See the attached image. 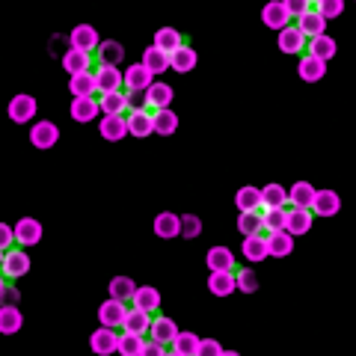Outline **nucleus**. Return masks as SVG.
<instances>
[{
  "mask_svg": "<svg viewBox=\"0 0 356 356\" xmlns=\"http://www.w3.org/2000/svg\"><path fill=\"white\" fill-rule=\"evenodd\" d=\"M98 131H102V137L107 143H119L128 137V116L125 113H102V119H98Z\"/></svg>",
  "mask_w": 356,
  "mask_h": 356,
  "instance_id": "nucleus-1",
  "label": "nucleus"
},
{
  "mask_svg": "<svg viewBox=\"0 0 356 356\" xmlns=\"http://www.w3.org/2000/svg\"><path fill=\"white\" fill-rule=\"evenodd\" d=\"M128 312H131V309L125 306V300L110 297V300H104V303H102V309H98V321H102L104 327H113V330H119V327H125Z\"/></svg>",
  "mask_w": 356,
  "mask_h": 356,
  "instance_id": "nucleus-2",
  "label": "nucleus"
},
{
  "mask_svg": "<svg viewBox=\"0 0 356 356\" xmlns=\"http://www.w3.org/2000/svg\"><path fill=\"white\" fill-rule=\"evenodd\" d=\"M36 98L27 95V92H21V95H13V102H9V119L15 122V125H27L30 119H36Z\"/></svg>",
  "mask_w": 356,
  "mask_h": 356,
  "instance_id": "nucleus-3",
  "label": "nucleus"
},
{
  "mask_svg": "<svg viewBox=\"0 0 356 356\" xmlns=\"http://www.w3.org/2000/svg\"><path fill=\"white\" fill-rule=\"evenodd\" d=\"M69 113L74 122H81V125H86V122H92L102 116V102H98L95 95H77L72 107H69Z\"/></svg>",
  "mask_w": 356,
  "mask_h": 356,
  "instance_id": "nucleus-4",
  "label": "nucleus"
},
{
  "mask_svg": "<svg viewBox=\"0 0 356 356\" xmlns=\"http://www.w3.org/2000/svg\"><path fill=\"white\" fill-rule=\"evenodd\" d=\"M119 336L122 332H116L113 327H98L92 332V339H89V348H92L98 356H110V353H119Z\"/></svg>",
  "mask_w": 356,
  "mask_h": 356,
  "instance_id": "nucleus-5",
  "label": "nucleus"
},
{
  "mask_svg": "<svg viewBox=\"0 0 356 356\" xmlns=\"http://www.w3.org/2000/svg\"><path fill=\"white\" fill-rule=\"evenodd\" d=\"M30 143L36 149H54L60 143V128L54 125V122H48V119H42V122H36V125L30 128Z\"/></svg>",
  "mask_w": 356,
  "mask_h": 356,
  "instance_id": "nucleus-6",
  "label": "nucleus"
},
{
  "mask_svg": "<svg viewBox=\"0 0 356 356\" xmlns=\"http://www.w3.org/2000/svg\"><path fill=\"white\" fill-rule=\"evenodd\" d=\"M0 267H3L6 280H18V276L30 273V259H27L24 250H6L3 259H0Z\"/></svg>",
  "mask_w": 356,
  "mask_h": 356,
  "instance_id": "nucleus-7",
  "label": "nucleus"
},
{
  "mask_svg": "<svg viewBox=\"0 0 356 356\" xmlns=\"http://www.w3.org/2000/svg\"><path fill=\"white\" fill-rule=\"evenodd\" d=\"M95 81H98V95L119 92L125 86V72H119V65H98Z\"/></svg>",
  "mask_w": 356,
  "mask_h": 356,
  "instance_id": "nucleus-8",
  "label": "nucleus"
},
{
  "mask_svg": "<svg viewBox=\"0 0 356 356\" xmlns=\"http://www.w3.org/2000/svg\"><path fill=\"white\" fill-rule=\"evenodd\" d=\"M261 24L280 33V30H285L288 24H291V13L285 9L282 0H270V3L261 9Z\"/></svg>",
  "mask_w": 356,
  "mask_h": 356,
  "instance_id": "nucleus-9",
  "label": "nucleus"
},
{
  "mask_svg": "<svg viewBox=\"0 0 356 356\" xmlns=\"http://www.w3.org/2000/svg\"><path fill=\"white\" fill-rule=\"evenodd\" d=\"M208 291L214 297H229L238 291V273L235 270H211L208 276Z\"/></svg>",
  "mask_w": 356,
  "mask_h": 356,
  "instance_id": "nucleus-10",
  "label": "nucleus"
},
{
  "mask_svg": "<svg viewBox=\"0 0 356 356\" xmlns=\"http://www.w3.org/2000/svg\"><path fill=\"white\" fill-rule=\"evenodd\" d=\"M69 42H72V48H83L89 54H95L98 48H102V36H98V30L92 24H77L69 33Z\"/></svg>",
  "mask_w": 356,
  "mask_h": 356,
  "instance_id": "nucleus-11",
  "label": "nucleus"
},
{
  "mask_svg": "<svg viewBox=\"0 0 356 356\" xmlns=\"http://www.w3.org/2000/svg\"><path fill=\"white\" fill-rule=\"evenodd\" d=\"M154 83V72H149L143 63H134L125 72V92H146Z\"/></svg>",
  "mask_w": 356,
  "mask_h": 356,
  "instance_id": "nucleus-12",
  "label": "nucleus"
},
{
  "mask_svg": "<svg viewBox=\"0 0 356 356\" xmlns=\"http://www.w3.org/2000/svg\"><path fill=\"white\" fill-rule=\"evenodd\" d=\"M128 131L131 137L137 140H146L154 134V113H149V110H131L128 113Z\"/></svg>",
  "mask_w": 356,
  "mask_h": 356,
  "instance_id": "nucleus-13",
  "label": "nucleus"
},
{
  "mask_svg": "<svg viewBox=\"0 0 356 356\" xmlns=\"http://www.w3.org/2000/svg\"><path fill=\"white\" fill-rule=\"evenodd\" d=\"M312 222H315V211L312 208H288V222H285V229L291 232L294 238L300 235H306V232L312 229Z\"/></svg>",
  "mask_w": 356,
  "mask_h": 356,
  "instance_id": "nucleus-14",
  "label": "nucleus"
},
{
  "mask_svg": "<svg viewBox=\"0 0 356 356\" xmlns=\"http://www.w3.org/2000/svg\"><path fill=\"white\" fill-rule=\"evenodd\" d=\"M15 241L21 243V247H36V243L42 241V222L33 220V217H21L15 222Z\"/></svg>",
  "mask_w": 356,
  "mask_h": 356,
  "instance_id": "nucleus-15",
  "label": "nucleus"
},
{
  "mask_svg": "<svg viewBox=\"0 0 356 356\" xmlns=\"http://www.w3.org/2000/svg\"><path fill=\"white\" fill-rule=\"evenodd\" d=\"M154 235L163 238V241L181 238V217L172 214V211H163V214H158V217H154Z\"/></svg>",
  "mask_w": 356,
  "mask_h": 356,
  "instance_id": "nucleus-16",
  "label": "nucleus"
},
{
  "mask_svg": "<svg viewBox=\"0 0 356 356\" xmlns=\"http://www.w3.org/2000/svg\"><path fill=\"white\" fill-rule=\"evenodd\" d=\"M267 250H270L273 259H285V255L294 252V235L288 229L267 232Z\"/></svg>",
  "mask_w": 356,
  "mask_h": 356,
  "instance_id": "nucleus-17",
  "label": "nucleus"
},
{
  "mask_svg": "<svg viewBox=\"0 0 356 356\" xmlns=\"http://www.w3.org/2000/svg\"><path fill=\"white\" fill-rule=\"evenodd\" d=\"M306 39H309V36H306V33L300 30L297 24H288L285 30H280V51H282V54H300L303 48H309Z\"/></svg>",
  "mask_w": 356,
  "mask_h": 356,
  "instance_id": "nucleus-18",
  "label": "nucleus"
},
{
  "mask_svg": "<svg viewBox=\"0 0 356 356\" xmlns=\"http://www.w3.org/2000/svg\"><path fill=\"white\" fill-rule=\"evenodd\" d=\"M300 77H303L306 83H318L321 77L327 74V60H321V57H315V54H303L300 57Z\"/></svg>",
  "mask_w": 356,
  "mask_h": 356,
  "instance_id": "nucleus-19",
  "label": "nucleus"
},
{
  "mask_svg": "<svg viewBox=\"0 0 356 356\" xmlns=\"http://www.w3.org/2000/svg\"><path fill=\"white\" fill-rule=\"evenodd\" d=\"M140 63L146 65L149 72H154V74H163V72L172 69V57H170V54H166L163 48H158V44H152V48L143 51V60H140Z\"/></svg>",
  "mask_w": 356,
  "mask_h": 356,
  "instance_id": "nucleus-20",
  "label": "nucleus"
},
{
  "mask_svg": "<svg viewBox=\"0 0 356 356\" xmlns=\"http://www.w3.org/2000/svg\"><path fill=\"white\" fill-rule=\"evenodd\" d=\"M89 65H92V54L83 51V48H69L63 54V69L72 74H81V72H89Z\"/></svg>",
  "mask_w": 356,
  "mask_h": 356,
  "instance_id": "nucleus-21",
  "label": "nucleus"
},
{
  "mask_svg": "<svg viewBox=\"0 0 356 356\" xmlns=\"http://www.w3.org/2000/svg\"><path fill=\"white\" fill-rule=\"evenodd\" d=\"M297 27L303 30L309 39H315V36H324V33H327V18L321 15V9H309L306 15L297 18Z\"/></svg>",
  "mask_w": 356,
  "mask_h": 356,
  "instance_id": "nucleus-22",
  "label": "nucleus"
},
{
  "mask_svg": "<svg viewBox=\"0 0 356 356\" xmlns=\"http://www.w3.org/2000/svg\"><path fill=\"white\" fill-rule=\"evenodd\" d=\"M312 211H315L318 217H336L339 211H341V199H339V193H336V191H318Z\"/></svg>",
  "mask_w": 356,
  "mask_h": 356,
  "instance_id": "nucleus-23",
  "label": "nucleus"
},
{
  "mask_svg": "<svg viewBox=\"0 0 356 356\" xmlns=\"http://www.w3.org/2000/svg\"><path fill=\"white\" fill-rule=\"evenodd\" d=\"M146 95H149V107H152V110H163V107L172 104L175 89H172L170 83H163V81H154V83L146 89Z\"/></svg>",
  "mask_w": 356,
  "mask_h": 356,
  "instance_id": "nucleus-24",
  "label": "nucleus"
},
{
  "mask_svg": "<svg viewBox=\"0 0 356 356\" xmlns=\"http://www.w3.org/2000/svg\"><path fill=\"white\" fill-rule=\"evenodd\" d=\"M69 92L77 95H98V81H95V72H81V74H72L69 77Z\"/></svg>",
  "mask_w": 356,
  "mask_h": 356,
  "instance_id": "nucleus-25",
  "label": "nucleus"
},
{
  "mask_svg": "<svg viewBox=\"0 0 356 356\" xmlns=\"http://www.w3.org/2000/svg\"><path fill=\"white\" fill-rule=\"evenodd\" d=\"M199 344H202V339L196 336V332H181L178 330V336L172 339V353L175 356H199Z\"/></svg>",
  "mask_w": 356,
  "mask_h": 356,
  "instance_id": "nucleus-26",
  "label": "nucleus"
},
{
  "mask_svg": "<svg viewBox=\"0 0 356 356\" xmlns=\"http://www.w3.org/2000/svg\"><path fill=\"white\" fill-rule=\"evenodd\" d=\"M24 327V315H21L18 306H3L0 309V332L3 336H15Z\"/></svg>",
  "mask_w": 356,
  "mask_h": 356,
  "instance_id": "nucleus-27",
  "label": "nucleus"
},
{
  "mask_svg": "<svg viewBox=\"0 0 356 356\" xmlns=\"http://www.w3.org/2000/svg\"><path fill=\"white\" fill-rule=\"evenodd\" d=\"M315 196H318V191L309 181H297L291 191H288V202L294 208H312L315 205Z\"/></svg>",
  "mask_w": 356,
  "mask_h": 356,
  "instance_id": "nucleus-28",
  "label": "nucleus"
},
{
  "mask_svg": "<svg viewBox=\"0 0 356 356\" xmlns=\"http://www.w3.org/2000/svg\"><path fill=\"white\" fill-rule=\"evenodd\" d=\"M205 264L211 270H235V255L229 247H211L205 255Z\"/></svg>",
  "mask_w": 356,
  "mask_h": 356,
  "instance_id": "nucleus-29",
  "label": "nucleus"
},
{
  "mask_svg": "<svg viewBox=\"0 0 356 356\" xmlns=\"http://www.w3.org/2000/svg\"><path fill=\"white\" fill-rule=\"evenodd\" d=\"M243 259L247 261H264L267 255H270V250H267V238L264 235H250L243 238Z\"/></svg>",
  "mask_w": 356,
  "mask_h": 356,
  "instance_id": "nucleus-30",
  "label": "nucleus"
},
{
  "mask_svg": "<svg viewBox=\"0 0 356 356\" xmlns=\"http://www.w3.org/2000/svg\"><path fill=\"white\" fill-rule=\"evenodd\" d=\"M178 131V113L172 107H163V110H154V134L161 137H172Z\"/></svg>",
  "mask_w": 356,
  "mask_h": 356,
  "instance_id": "nucleus-31",
  "label": "nucleus"
},
{
  "mask_svg": "<svg viewBox=\"0 0 356 356\" xmlns=\"http://www.w3.org/2000/svg\"><path fill=\"white\" fill-rule=\"evenodd\" d=\"M143 350H146V336H143V332L125 330L119 336V353L122 356H143Z\"/></svg>",
  "mask_w": 356,
  "mask_h": 356,
  "instance_id": "nucleus-32",
  "label": "nucleus"
},
{
  "mask_svg": "<svg viewBox=\"0 0 356 356\" xmlns=\"http://www.w3.org/2000/svg\"><path fill=\"white\" fill-rule=\"evenodd\" d=\"M170 57H172V72H178V74L193 72V69H196V63H199V54H196L193 48H187V44H181L178 51H172Z\"/></svg>",
  "mask_w": 356,
  "mask_h": 356,
  "instance_id": "nucleus-33",
  "label": "nucleus"
},
{
  "mask_svg": "<svg viewBox=\"0 0 356 356\" xmlns=\"http://www.w3.org/2000/svg\"><path fill=\"white\" fill-rule=\"evenodd\" d=\"M261 229H264L261 208H259V211H241V217H238V232H241L243 238H250V235H261Z\"/></svg>",
  "mask_w": 356,
  "mask_h": 356,
  "instance_id": "nucleus-34",
  "label": "nucleus"
},
{
  "mask_svg": "<svg viewBox=\"0 0 356 356\" xmlns=\"http://www.w3.org/2000/svg\"><path fill=\"white\" fill-rule=\"evenodd\" d=\"M122 330H131V332H152V312H146V309H137L134 306L131 312H128V318H125V327Z\"/></svg>",
  "mask_w": 356,
  "mask_h": 356,
  "instance_id": "nucleus-35",
  "label": "nucleus"
},
{
  "mask_svg": "<svg viewBox=\"0 0 356 356\" xmlns=\"http://www.w3.org/2000/svg\"><path fill=\"white\" fill-rule=\"evenodd\" d=\"M137 309H146V312H154V309H161V291L158 288H152V285H140L137 288V294H134L131 300Z\"/></svg>",
  "mask_w": 356,
  "mask_h": 356,
  "instance_id": "nucleus-36",
  "label": "nucleus"
},
{
  "mask_svg": "<svg viewBox=\"0 0 356 356\" xmlns=\"http://www.w3.org/2000/svg\"><path fill=\"white\" fill-rule=\"evenodd\" d=\"M235 205L238 211H259L261 208V187H241V191L235 193Z\"/></svg>",
  "mask_w": 356,
  "mask_h": 356,
  "instance_id": "nucleus-37",
  "label": "nucleus"
},
{
  "mask_svg": "<svg viewBox=\"0 0 356 356\" xmlns=\"http://www.w3.org/2000/svg\"><path fill=\"white\" fill-rule=\"evenodd\" d=\"M336 51H339V44H336V39L332 36H315V39H309V54H315V57H321V60H332L336 57Z\"/></svg>",
  "mask_w": 356,
  "mask_h": 356,
  "instance_id": "nucleus-38",
  "label": "nucleus"
},
{
  "mask_svg": "<svg viewBox=\"0 0 356 356\" xmlns=\"http://www.w3.org/2000/svg\"><path fill=\"white\" fill-rule=\"evenodd\" d=\"M288 205V191L282 184H267L261 187V208H285Z\"/></svg>",
  "mask_w": 356,
  "mask_h": 356,
  "instance_id": "nucleus-39",
  "label": "nucleus"
},
{
  "mask_svg": "<svg viewBox=\"0 0 356 356\" xmlns=\"http://www.w3.org/2000/svg\"><path fill=\"white\" fill-rule=\"evenodd\" d=\"M137 282L131 280V276H113V280H110V297H116V300H134V294H137Z\"/></svg>",
  "mask_w": 356,
  "mask_h": 356,
  "instance_id": "nucleus-40",
  "label": "nucleus"
},
{
  "mask_svg": "<svg viewBox=\"0 0 356 356\" xmlns=\"http://www.w3.org/2000/svg\"><path fill=\"white\" fill-rule=\"evenodd\" d=\"M95 54H98V63L102 65H119L122 57H125V48H122L116 39H107V42H102V48Z\"/></svg>",
  "mask_w": 356,
  "mask_h": 356,
  "instance_id": "nucleus-41",
  "label": "nucleus"
},
{
  "mask_svg": "<svg viewBox=\"0 0 356 356\" xmlns=\"http://www.w3.org/2000/svg\"><path fill=\"white\" fill-rule=\"evenodd\" d=\"M154 44H158V48H163L166 54H172V51L181 48L184 39H181V33H178L175 27H161L158 33H154Z\"/></svg>",
  "mask_w": 356,
  "mask_h": 356,
  "instance_id": "nucleus-42",
  "label": "nucleus"
},
{
  "mask_svg": "<svg viewBox=\"0 0 356 356\" xmlns=\"http://www.w3.org/2000/svg\"><path fill=\"white\" fill-rule=\"evenodd\" d=\"M102 102V113H128L131 110V104H128V92H107V95H102L98 98Z\"/></svg>",
  "mask_w": 356,
  "mask_h": 356,
  "instance_id": "nucleus-43",
  "label": "nucleus"
},
{
  "mask_svg": "<svg viewBox=\"0 0 356 356\" xmlns=\"http://www.w3.org/2000/svg\"><path fill=\"white\" fill-rule=\"evenodd\" d=\"M152 336L163 341V344H172V339L178 336V327H175V321L172 318H154L152 321Z\"/></svg>",
  "mask_w": 356,
  "mask_h": 356,
  "instance_id": "nucleus-44",
  "label": "nucleus"
},
{
  "mask_svg": "<svg viewBox=\"0 0 356 356\" xmlns=\"http://www.w3.org/2000/svg\"><path fill=\"white\" fill-rule=\"evenodd\" d=\"M264 217V232H280L288 222V208H261Z\"/></svg>",
  "mask_w": 356,
  "mask_h": 356,
  "instance_id": "nucleus-45",
  "label": "nucleus"
},
{
  "mask_svg": "<svg viewBox=\"0 0 356 356\" xmlns=\"http://www.w3.org/2000/svg\"><path fill=\"white\" fill-rule=\"evenodd\" d=\"M235 273H238V291H243V294L259 291V276H255V270L243 267V270H235Z\"/></svg>",
  "mask_w": 356,
  "mask_h": 356,
  "instance_id": "nucleus-46",
  "label": "nucleus"
},
{
  "mask_svg": "<svg viewBox=\"0 0 356 356\" xmlns=\"http://www.w3.org/2000/svg\"><path fill=\"white\" fill-rule=\"evenodd\" d=\"M202 235V220H199L196 214H184L181 217V238L184 241H193Z\"/></svg>",
  "mask_w": 356,
  "mask_h": 356,
  "instance_id": "nucleus-47",
  "label": "nucleus"
},
{
  "mask_svg": "<svg viewBox=\"0 0 356 356\" xmlns=\"http://www.w3.org/2000/svg\"><path fill=\"white\" fill-rule=\"evenodd\" d=\"M318 9H321V15H324L327 21H332V18H339L344 13V0H321Z\"/></svg>",
  "mask_w": 356,
  "mask_h": 356,
  "instance_id": "nucleus-48",
  "label": "nucleus"
},
{
  "mask_svg": "<svg viewBox=\"0 0 356 356\" xmlns=\"http://www.w3.org/2000/svg\"><path fill=\"white\" fill-rule=\"evenodd\" d=\"M282 3H285V9H288V13H291V18H300V15H306L309 13V0H282Z\"/></svg>",
  "mask_w": 356,
  "mask_h": 356,
  "instance_id": "nucleus-49",
  "label": "nucleus"
},
{
  "mask_svg": "<svg viewBox=\"0 0 356 356\" xmlns=\"http://www.w3.org/2000/svg\"><path fill=\"white\" fill-rule=\"evenodd\" d=\"M13 243H18L15 241V229L6 226V222H0V247H3V252L13 250Z\"/></svg>",
  "mask_w": 356,
  "mask_h": 356,
  "instance_id": "nucleus-50",
  "label": "nucleus"
},
{
  "mask_svg": "<svg viewBox=\"0 0 356 356\" xmlns=\"http://www.w3.org/2000/svg\"><path fill=\"white\" fill-rule=\"evenodd\" d=\"M0 297H3V306H18V300H21V294H18V288L15 285H0Z\"/></svg>",
  "mask_w": 356,
  "mask_h": 356,
  "instance_id": "nucleus-51",
  "label": "nucleus"
},
{
  "mask_svg": "<svg viewBox=\"0 0 356 356\" xmlns=\"http://www.w3.org/2000/svg\"><path fill=\"white\" fill-rule=\"evenodd\" d=\"M199 356H222L220 341H214V339H205L202 344H199Z\"/></svg>",
  "mask_w": 356,
  "mask_h": 356,
  "instance_id": "nucleus-52",
  "label": "nucleus"
},
{
  "mask_svg": "<svg viewBox=\"0 0 356 356\" xmlns=\"http://www.w3.org/2000/svg\"><path fill=\"white\" fill-rule=\"evenodd\" d=\"M131 110H149V95L146 92H128Z\"/></svg>",
  "mask_w": 356,
  "mask_h": 356,
  "instance_id": "nucleus-53",
  "label": "nucleus"
},
{
  "mask_svg": "<svg viewBox=\"0 0 356 356\" xmlns=\"http://www.w3.org/2000/svg\"><path fill=\"white\" fill-rule=\"evenodd\" d=\"M166 353V344L163 341H158V339H146V350H143V356H163Z\"/></svg>",
  "mask_w": 356,
  "mask_h": 356,
  "instance_id": "nucleus-54",
  "label": "nucleus"
},
{
  "mask_svg": "<svg viewBox=\"0 0 356 356\" xmlns=\"http://www.w3.org/2000/svg\"><path fill=\"white\" fill-rule=\"evenodd\" d=\"M309 3H321V0H309Z\"/></svg>",
  "mask_w": 356,
  "mask_h": 356,
  "instance_id": "nucleus-55",
  "label": "nucleus"
}]
</instances>
